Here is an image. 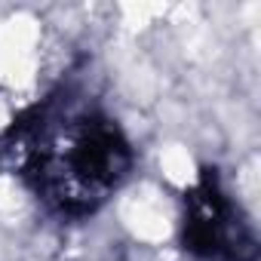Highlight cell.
<instances>
[{
  "label": "cell",
  "mask_w": 261,
  "mask_h": 261,
  "mask_svg": "<svg viewBox=\"0 0 261 261\" xmlns=\"http://www.w3.org/2000/svg\"><path fill=\"white\" fill-rule=\"evenodd\" d=\"M7 151L19 154V172L31 191L71 218L95 212L133 169L126 136L98 111L37 108L10 133Z\"/></svg>",
  "instance_id": "6da1fadb"
},
{
  "label": "cell",
  "mask_w": 261,
  "mask_h": 261,
  "mask_svg": "<svg viewBox=\"0 0 261 261\" xmlns=\"http://www.w3.org/2000/svg\"><path fill=\"white\" fill-rule=\"evenodd\" d=\"M181 243L200 261H255L258 237L230 194L221 188L215 169H206L185 194Z\"/></svg>",
  "instance_id": "7a4b0ae2"
}]
</instances>
